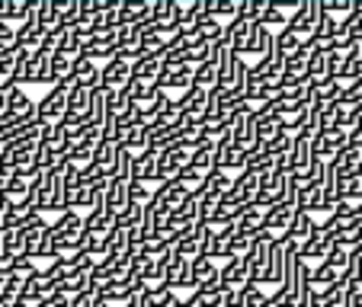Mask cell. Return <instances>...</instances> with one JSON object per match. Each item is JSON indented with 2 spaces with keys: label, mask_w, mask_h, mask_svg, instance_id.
Segmentation results:
<instances>
[{
  "label": "cell",
  "mask_w": 362,
  "mask_h": 307,
  "mask_svg": "<svg viewBox=\"0 0 362 307\" xmlns=\"http://www.w3.org/2000/svg\"><path fill=\"white\" fill-rule=\"evenodd\" d=\"M29 10V0H4V23H23Z\"/></svg>",
  "instance_id": "cell-30"
},
{
  "label": "cell",
  "mask_w": 362,
  "mask_h": 307,
  "mask_svg": "<svg viewBox=\"0 0 362 307\" xmlns=\"http://www.w3.org/2000/svg\"><path fill=\"white\" fill-rule=\"evenodd\" d=\"M68 83H55V87H48V93L42 96L39 102H35V119L45 125H58L64 119V112H68V96H71Z\"/></svg>",
  "instance_id": "cell-1"
},
{
  "label": "cell",
  "mask_w": 362,
  "mask_h": 307,
  "mask_svg": "<svg viewBox=\"0 0 362 307\" xmlns=\"http://www.w3.org/2000/svg\"><path fill=\"white\" fill-rule=\"evenodd\" d=\"M13 64H16V48L0 52V83H10V77H13Z\"/></svg>",
  "instance_id": "cell-35"
},
{
  "label": "cell",
  "mask_w": 362,
  "mask_h": 307,
  "mask_svg": "<svg viewBox=\"0 0 362 307\" xmlns=\"http://www.w3.org/2000/svg\"><path fill=\"white\" fill-rule=\"evenodd\" d=\"M116 144H106V141H100L93 148V164L100 167L103 173H106V176H112V167H116Z\"/></svg>",
  "instance_id": "cell-24"
},
{
  "label": "cell",
  "mask_w": 362,
  "mask_h": 307,
  "mask_svg": "<svg viewBox=\"0 0 362 307\" xmlns=\"http://www.w3.org/2000/svg\"><path fill=\"white\" fill-rule=\"evenodd\" d=\"M151 16V4L148 0H119V23L125 26H138Z\"/></svg>",
  "instance_id": "cell-13"
},
{
  "label": "cell",
  "mask_w": 362,
  "mask_h": 307,
  "mask_svg": "<svg viewBox=\"0 0 362 307\" xmlns=\"http://www.w3.org/2000/svg\"><path fill=\"white\" fill-rule=\"evenodd\" d=\"M317 77H330L327 52H311V58H308V80H317Z\"/></svg>",
  "instance_id": "cell-31"
},
{
  "label": "cell",
  "mask_w": 362,
  "mask_h": 307,
  "mask_svg": "<svg viewBox=\"0 0 362 307\" xmlns=\"http://www.w3.org/2000/svg\"><path fill=\"white\" fill-rule=\"evenodd\" d=\"M317 231V224H315V218H311V215H305V212H295V218H292V224L286 227V237L292 240L295 246H301L305 243L308 237H311V234Z\"/></svg>",
  "instance_id": "cell-15"
},
{
  "label": "cell",
  "mask_w": 362,
  "mask_h": 307,
  "mask_svg": "<svg viewBox=\"0 0 362 307\" xmlns=\"http://www.w3.org/2000/svg\"><path fill=\"white\" fill-rule=\"evenodd\" d=\"M132 179H138V183L158 179V154H151V150L135 154V157H132Z\"/></svg>",
  "instance_id": "cell-12"
},
{
  "label": "cell",
  "mask_w": 362,
  "mask_h": 307,
  "mask_svg": "<svg viewBox=\"0 0 362 307\" xmlns=\"http://www.w3.org/2000/svg\"><path fill=\"white\" fill-rule=\"evenodd\" d=\"M10 48H16V26L0 23V52H10Z\"/></svg>",
  "instance_id": "cell-39"
},
{
  "label": "cell",
  "mask_w": 362,
  "mask_h": 307,
  "mask_svg": "<svg viewBox=\"0 0 362 307\" xmlns=\"http://www.w3.org/2000/svg\"><path fill=\"white\" fill-rule=\"evenodd\" d=\"M35 256H45V260H55V237H52V227H45L39 237V253Z\"/></svg>",
  "instance_id": "cell-38"
},
{
  "label": "cell",
  "mask_w": 362,
  "mask_h": 307,
  "mask_svg": "<svg viewBox=\"0 0 362 307\" xmlns=\"http://www.w3.org/2000/svg\"><path fill=\"white\" fill-rule=\"evenodd\" d=\"M10 272L29 282L35 272H39V266H35V260H29V256H13V260H10Z\"/></svg>",
  "instance_id": "cell-32"
},
{
  "label": "cell",
  "mask_w": 362,
  "mask_h": 307,
  "mask_svg": "<svg viewBox=\"0 0 362 307\" xmlns=\"http://www.w3.org/2000/svg\"><path fill=\"white\" fill-rule=\"evenodd\" d=\"M71 80L77 90H96L100 87V64L83 61V58H71Z\"/></svg>",
  "instance_id": "cell-6"
},
{
  "label": "cell",
  "mask_w": 362,
  "mask_h": 307,
  "mask_svg": "<svg viewBox=\"0 0 362 307\" xmlns=\"http://www.w3.org/2000/svg\"><path fill=\"white\" fill-rule=\"evenodd\" d=\"M96 298H100V301H106V304L112 307V304H125V301L132 298V291H129V285H125L122 279H116L110 288H103V291L96 294Z\"/></svg>",
  "instance_id": "cell-26"
},
{
  "label": "cell",
  "mask_w": 362,
  "mask_h": 307,
  "mask_svg": "<svg viewBox=\"0 0 362 307\" xmlns=\"http://www.w3.org/2000/svg\"><path fill=\"white\" fill-rule=\"evenodd\" d=\"M269 307H298V298H295L292 291H286V288H276L273 294H269Z\"/></svg>",
  "instance_id": "cell-36"
},
{
  "label": "cell",
  "mask_w": 362,
  "mask_h": 307,
  "mask_svg": "<svg viewBox=\"0 0 362 307\" xmlns=\"http://www.w3.org/2000/svg\"><path fill=\"white\" fill-rule=\"evenodd\" d=\"M160 74V58L151 55V58H141V61L132 64V80H141V83H154Z\"/></svg>",
  "instance_id": "cell-22"
},
{
  "label": "cell",
  "mask_w": 362,
  "mask_h": 307,
  "mask_svg": "<svg viewBox=\"0 0 362 307\" xmlns=\"http://www.w3.org/2000/svg\"><path fill=\"white\" fill-rule=\"evenodd\" d=\"M129 202H132V205H148V202H151V186H148V183H138V179H132V183H129Z\"/></svg>",
  "instance_id": "cell-34"
},
{
  "label": "cell",
  "mask_w": 362,
  "mask_h": 307,
  "mask_svg": "<svg viewBox=\"0 0 362 307\" xmlns=\"http://www.w3.org/2000/svg\"><path fill=\"white\" fill-rule=\"evenodd\" d=\"M215 170H225L234 176V170L244 173L247 170V150H238L231 141V135L215 141Z\"/></svg>",
  "instance_id": "cell-3"
},
{
  "label": "cell",
  "mask_w": 362,
  "mask_h": 307,
  "mask_svg": "<svg viewBox=\"0 0 362 307\" xmlns=\"http://www.w3.org/2000/svg\"><path fill=\"white\" fill-rule=\"evenodd\" d=\"M125 205H129V183L110 179V183H106V208H112V212L119 215Z\"/></svg>",
  "instance_id": "cell-21"
},
{
  "label": "cell",
  "mask_w": 362,
  "mask_h": 307,
  "mask_svg": "<svg viewBox=\"0 0 362 307\" xmlns=\"http://www.w3.org/2000/svg\"><path fill=\"white\" fill-rule=\"evenodd\" d=\"M263 10H267V0H238V13H234V20L257 23Z\"/></svg>",
  "instance_id": "cell-27"
},
{
  "label": "cell",
  "mask_w": 362,
  "mask_h": 307,
  "mask_svg": "<svg viewBox=\"0 0 362 307\" xmlns=\"http://www.w3.org/2000/svg\"><path fill=\"white\" fill-rule=\"evenodd\" d=\"M231 186H234L231 173H225V170H209V173H205V189L215 192V195H225V192H231Z\"/></svg>",
  "instance_id": "cell-25"
},
{
  "label": "cell",
  "mask_w": 362,
  "mask_h": 307,
  "mask_svg": "<svg viewBox=\"0 0 362 307\" xmlns=\"http://www.w3.org/2000/svg\"><path fill=\"white\" fill-rule=\"evenodd\" d=\"M189 167L199 170V173L215 170V144L205 141V144H199L196 150H189Z\"/></svg>",
  "instance_id": "cell-20"
},
{
  "label": "cell",
  "mask_w": 362,
  "mask_h": 307,
  "mask_svg": "<svg viewBox=\"0 0 362 307\" xmlns=\"http://www.w3.org/2000/svg\"><path fill=\"white\" fill-rule=\"evenodd\" d=\"M321 263H327V266H334L337 272H343V269H346V263H349V250H343V246H334V250L327 253V260H321Z\"/></svg>",
  "instance_id": "cell-37"
},
{
  "label": "cell",
  "mask_w": 362,
  "mask_h": 307,
  "mask_svg": "<svg viewBox=\"0 0 362 307\" xmlns=\"http://www.w3.org/2000/svg\"><path fill=\"white\" fill-rule=\"evenodd\" d=\"M173 20V0H154L151 4V23H170Z\"/></svg>",
  "instance_id": "cell-33"
},
{
  "label": "cell",
  "mask_w": 362,
  "mask_h": 307,
  "mask_svg": "<svg viewBox=\"0 0 362 307\" xmlns=\"http://www.w3.org/2000/svg\"><path fill=\"white\" fill-rule=\"evenodd\" d=\"M238 298L244 307H269V294H263V288L253 285V282H244L238 288Z\"/></svg>",
  "instance_id": "cell-23"
},
{
  "label": "cell",
  "mask_w": 362,
  "mask_h": 307,
  "mask_svg": "<svg viewBox=\"0 0 362 307\" xmlns=\"http://www.w3.org/2000/svg\"><path fill=\"white\" fill-rule=\"evenodd\" d=\"M71 307H96V294H90V291L77 294V298H71Z\"/></svg>",
  "instance_id": "cell-42"
},
{
  "label": "cell",
  "mask_w": 362,
  "mask_h": 307,
  "mask_svg": "<svg viewBox=\"0 0 362 307\" xmlns=\"http://www.w3.org/2000/svg\"><path fill=\"white\" fill-rule=\"evenodd\" d=\"M129 80H132V64H125V61L110 58V61L100 68V87L103 90H122Z\"/></svg>",
  "instance_id": "cell-5"
},
{
  "label": "cell",
  "mask_w": 362,
  "mask_h": 307,
  "mask_svg": "<svg viewBox=\"0 0 362 307\" xmlns=\"http://www.w3.org/2000/svg\"><path fill=\"white\" fill-rule=\"evenodd\" d=\"M317 7H321V0H298V7L288 13L286 29L292 35H298L301 42L311 39V32H315V23H317Z\"/></svg>",
  "instance_id": "cell-2"
},
{
  "label": "cell",
  "mask_w": 362,
  "mask_h": 307,
  "mask_svg": "<svg viewBox=\"0 0 362 307\" xmlns=\"http://www.w3.org/2000/svg\"><path fill=\"white\" fill-rule=\"evenodd\" d=\"M35 307H71V298H64L62 291H55V294H48V298H42Z\"/></svg>",
  "instance_id": "cell-40"
},
{
  "label": "cell",
  "mask_w": 362,
  "mask_h": 307,
  "mask_svg": "<svg viewBox=\"0 0 362 307\" xmlns=\"http://www.w3.org/2000/svg\"><path fill=\"white\" fill-rule=\"evenodd\" d=\"M257 119V141L260 144H269L282 135V119L276 112H263V116H253Z\"/></svg>",
  "instance_id": "cell-18"
},
{
  "label": "cell",
  "mask_w": 362,
  "mask_h": 307,
  "mask_svg": "<svg viewBox=\"0 0 362 307\" xmlns=\"http://www.w3.org/2000/svg\"><path fill=\"white\" fill-rule=\"evenodd\" d=\"M334 250V243H330L327 237H321V234H311V237L305 240V243L298 246V253H295V256H298V260H327V253Z\"/></svg>",
  "instance_id": "cell-14"
},
{
  "label": "cell",
  "mask_w": 362,
  "mask_h": 307,
  "mask_svg": "<svg viewBox=\"0 0 362 307\" xmlns=\"http://www.w3.org/2000/svg\"><path fill=\"white\" fill-rule=\"evenodd\" d=\"M244 55H260V58L273 55V32L253 23V29H250V39H247L244 52H240V58H244Z\"/></svg>",
  "instance_id": "cell-11"
},
{
  "label": "cell",
  "mask_w": 362,
  "mask_h": 307,
  "mask_svg": "<svg viewBox=\"0 0 362 307\" xmlns=\"http://www.w3.org/2000/svg\"><path fill=\"white\" fill-rule=\"evenodd\" d=\"M58 291H62L64 298H77V294L90 291V275L87 272H64L62 279H58Z\"/></svg>",
  "instance_id": "cell-19"
},
{
  "label": "cell",
  "mask_w": 362,
  "mask_h": 307,
  "mask_svg": "<svg viewBox=\"0 0 362 307\" xmlns=\"http://www.w3.org/2000/svg\"><path fill=\"white\" fill-rule=\"evenodd\" d=\"M16 83H0V119L7 116V106H10V96H13Z\"/></svg>",
  "instance_id": "cell-41"
},
{
  "label": "cell",
  "mask_w": 362,
  "mask_h": 307,
  "mask_svg": "<svg viewBox=\"0 0 362 307\" xmlns=\"http://www.w3.org/2000/svg\"><path fill=\"white\" fill-rule=\"evenodd\" d=\"M167 288H170V291H180V288L196 291V285H192V272H189V260L173 256L170 266H167Z\"/></svg>",
  "instance_id": "cell-10"
},
{
  "label": "cell",
  "mask_w": 362,
  "mask_h": 307,
  "mask_svg": "<svg viewBox=\"0 0 362 307\" xmlns=\"http://www.w3.org/2000/svg\"><path fill=\"white\" fill-rule=\"evenodd\" d=\"M218 282H221V288H225V291H238V288L247 282L244 256H231V260H225V266L218 269Z\"/></svg>",
  "instance_id": "cell-8"
},
{
  "label": "cell",
  "mask_w": 362,
  "mask_h": 307,
  "mask_svg": "<svg viewBox=\"0 0 362 307\" xmlns=\"http://www.w3.org/2000/svg\"><path fill=\"white\" fill-rule=\"evenodd\" d=\"M112 227H119V221H116V212L106 208V205H103V208H90V212L83 215V231L93 234V237H106Z\"/></svg>",
  "instance_id": "cell-4"
},
{
  "label": "cell",
  "mask_w": 362,
  "mask_h": 307,
  "mask_svg": "<svg viewBox=\"0 0 362 307\" xmlns=\"http://www.w3.org/2000/svg\"><path fill=\"white\" fill-rule=\"evenodd\" d=\"M154 87L158 90H164V93H170V90H189L192 87V68H160V74H158V80H154Z\"/></svg>",
  "instance_id": "cell-7"
},
{
  "label": "cell",
  "mask_w": 362,
  "mask_h": 307,
  "mask_svg": "<svg viewBox=\"0 0 362 307\" xmlns=\"http://www.w3.org/2000/svg\"><path fill=\"white\" fill-rule=\"evenodd\" d=\"M122 307H144V298H141V294H132V298L125 301Z\"/></svg>",
  "instance_id": "cell-43"
},
{
  "label": "cell",
  "mask_w": 362,
  "mask_h": 307,
  "mask_svg": "<svg viewBox=\"0 0 362 307\" xmlns=\"http://www.w3.org/2000/svg\"><path fill=\"white\" fill-rule=\"evenodd\" d=\"M231 192L240 198V202H253V198H257V192H260V173H250V170L238 173V176H234Z\"/></svg>",
  "instance_id": "cell-16"
},
{
  "label": "cell",
  "mask_w": 362,
  "mask_h": 307,
  "mask_svg": "<svg viewBox=\"0 0 362 307\" xmlns=\"http://www.w3.org/2000/svg\"><path fill=\"white\" fill-rule=\"evenodd\" d=\"M189 272H192V285L196 288H202V285L218 279V266H215L209 256H202V253H199L196 260H189Z\"/></svg>",
  "instance_id": "cell-17"
},
{
  "label": "cell",
  "mask_w": 362,
  "mask_h": 307,
  "mask_svg": "<svg viewBox=\"0 0 362 307\" xmlns=\"http://www.w3.org/2000/svg\"><path fill=\"white\" fill-rule=\"evenodd\" d=\"M292 218H295V205L276 202V205H269L267 212H263V227L273 231V234H286V227L292 224Z\"/></svg>",
  "instance_id": "cell-9"
},
{
  "label": "cell",
  "mask_w": 362,
  "mask_h": 307,
  "mask_svg": "<svg viewBox=\"0 0 362 307\" xmlns=\"http://www.w3.org/2000/svg\"><path fill=\"white\" fill-rule=\"evenodd\" d=\"M23 237H26V231L23 227H13V231H7V234H0V243H4V256H20L23 253Z\"/></svg>",
  "instance_id": "cell-28"
},
{
  "label": "cell",
  "mask_w": 362,
  "mask_h": 307,
  "mask_svg": "<svg viewBox=\"0 0 362 307\" xmlns=\"http://www.w3.org/2000/svg\"><path fill=\"white\" fill-rule=\"evenodd\" d=\"M132 150H125V148H119L116 150V167H112V176L110 179H122V183H132Z\"/></svg>",
  "instance_id": "cell-29"
}]
</instances>
